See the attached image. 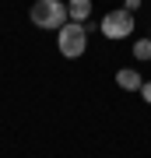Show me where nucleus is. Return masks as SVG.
Segmentation results:
<instances>
[{
    "label": "nucleus",
    "instance_id": "obj_5",
    "mask_svg": "<svg viewBox=\"0 0 151 158\" xmlns=\"http://www.w3.org/2000/svg\"><path fill=\"white\" fill-rule=\"evenodd\" d=\"M67 14H70V21L84 25L91 18V0H67Z\"/></svg>",
    "mask_w": 151,
    "mask_h": 158
},
{
    "label": "nucleus",
    "instance_id": "obj_4",
    "mask_svg": "<svg viewBox=\"0 0 151 158\" xmlns=\"http://www.w3.org/2000/svg\"><path fill=\"white\" fill-rule=\"evenodd\" d=\"M116 85L123 91H141L144 88V77H141L134 67H123V70H116Z\"/></svg>",
    "mask_w": 151,
    "mask_h": 158
},
{
    "label": "nucleus",
    "instance_id": "obj_7",
    "mask_svg": "<svg viewBox=\"0 0 151 158\" xmlns=\"http://www.w3.org/2000/svg\"><path fill=\"white\" fill-rule=\"evenodd\" d=\"M141 98H144L148 106H151V81H144V88H141Z\"/></svg>",
    "mask_w": 151,
    "mask_h": 158
},
{
    "label": "nucleus",
    "instance_id": "obj_3",
    "mask_svg": "<svg viewBox=\"0 0 151 158\" xmlns=\"http://www.w3.org/2000/svg\"><path fill=\"white\" fill-rule=\"evenodd\" d=\"M102 35L106 39H127L130 32H134V14L127 11V7H120V11H109L106 18H102Z\"/></svg>",
    "mask_w": 151,
    "mask_h": 158
},
{
    "label": "nucleus",
    "instance_id": "obj_1",
    "mask_svg": "<svg viewBox=\"0 0 151 158\" xmlns=\"http://www.w3.org/2000/svg\"><path fill=\"white\" fill-rule=\"evenodd\" d=\"M28 18H32L35 28H56L60 32L70 14H67V4H60V0H35L32 11H28Z\"/></svg>",
    "mask_w": 151,
    "mask_h": 158
},
{
    "label": "nucleus",
    "instance_id": "obj_2",
    "mask_svg": "<svg viewBox=\"0 0 151 158\" xmlns=\"http://www.w3.org/2000/svg\"><path fill=\"white\" fill-rule=\"evenodd\" d=\"M56 42H60V53L67 60H78L88 53V32H84V25L78 21H67L60 32H56Z\"/></svg>",
    "mask_w": 151,
    "mask_h": 158
},
{
    "label": "nucleus",
    "instance_id": "obj_6",
    "mask_svg": "<svg viewBox=\"0 0 151 158\" xmlns=\"http://www.w3.org/2000/svg\"><path fill=\"white\" fill-rule=\"evenodd\" d=\"M134 56H137V60H151V35L134 42Z\"/></svg>",
    "mask_w": 151,
    "mask_h": 158
},
{
    "label": "nucleus",
    "instance_id": "obj_8",
    "mask_svg": "<svg viewBox=\"0 0 151 158\" xmlns=\"http://www.w3.org/2000/svg\"><path fill=\"white\" fill-rule=\"evenodd\" d=\"M123 7H127V11H130V14H134V11H137V7H141V0H127V4H123Z\"/></svg>",
    "mask_w": 151,
    "mask_h": 158
}]
</instances>
